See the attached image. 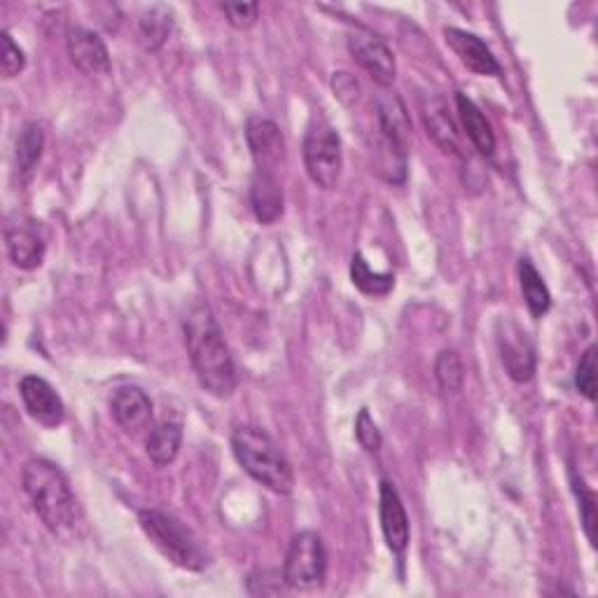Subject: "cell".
<instances>
[{
    "instance_id": "obj_20",
    "label": "cell",
    "mask_w": 598,
    "mask_h": 598,
    "mask_svg": "<svg viewBox=\"0 0 598 598\" xmlns=\"http://www.w3.org/2000/svg\"><path fill=\"white\" fill-rule=\"evenodd\" d=\"M180 444H182V426L178 421L166 419L147 430L145 452H147L150 461L157 465V468H164V465L176 461V456L180 452Z\"/></svg>"
},
{
    "instance_id": "obj_15",
    "label": "cell",
    "mask_w": 598,
    "mask_h": 598,
    "mask_svg": "<svg viewBox=\"0 0 598 598\" xmlns=\"http://www.w3.org/2000/svg\"><path fill=\"white\" fill-rule=\"evenodd\" d=\"M246 139L248 145H251V155L255 159L258 171L274 174L280 162L286 159V141L276 122L251 118L246 127Z\"/></svg>"
},
{
    "instance_id": "obj_25",
    "label": "cell",
    "mask_w": 598,
    "mask_h": 598,
    "mask_svg": "<svg viewBox=\"0 0 598 598\" xmlns=\"http://www.w3.org/2000/svg\"><path fill=\"white\" fill-rule=\"evenodd\" d=\"M435 379H438V386L444 395H454L461 391L463 386V362L458 358L456 351H452V348H446V351H442L435 360Z\"/></svg>"
},
{
    "instance_id": "obj_3",
    "label": "cell",
    "mask_w": 598,
    "mask_h": 598,
    "mask_svg": "<svg viewBox=\"0 0 598 598\" xmlns=\"http://www.w3.org/2000/svg\"><path fill=\"white\" fill-rule=\"evenodd\" d=\"M231 452L237 463L258 485L274 493L288 495L295 487V475L280 446L258 426H239L231 435Z\"/></svg>"
},
{
    "instance_id": "obj_26",
    "label": "cell",
    "mask_w": 598,
    "mask_h": 598,
    "mask_svg": "<svg viewBox=\"0 0 598 598\" xmlns=\"http://www.w3.org/2000/svg\"><path fill=\"white\" fill-rule=\"evenodd\" d=\"M573 491L577 495L579 512H583L585 534H587L591 547H596V495H594V491L587 489L583 477H577L575 473H573Z\"/></svg>"
},
{
    "instance_id": "obj_6",
    "label": "cell",
    "mask_w": 598,
    "mask_h": 598,
    "mask_svg": "<svg viewBox=\"0 0 598 598\" xmlns=\"http://www.w3.org/2000/svg\"><path fill=\"white\" fill-rule=\"evenodd\" d=\"M327 575V554L323 538L315 530H299L288 545L284 579L290 589L313 591L323 587Z\"/></svg>"
},
{
    "instance_id": "obj_29",
    "label": "cell",
    "mask_w": 598,
    "mask_h": 598,
    "mask_svg": "<svg viewBox=\"0 0 598 598\" xmlns=\"http://www.w3.org/2000/svg\"><path fill=\"white\" fill-rule=\"evenodd\" d=\"M356 440L358 444L364 448L368 454H376L381 448V430L379 426L372 421L370 411L368 409H360L358 411V419H356Z\"/></svg>"
},
{
    "instance_id": "obj_8",
    "label": "cell",
    "mask_w": 598,
    "mask_h": 598,
    "mask_svg": "<svg viewBox=\"0 0 598 598\" xmlns=\"http://www.w3.org/2000/svg\"><path fill=\"white\" fill-rule=\"evenodd\" d=\"M498 348L512 381H530L536 374V346L526 332L512 321H501L498 325Z\"/></svg>"
},
{
    "instance_id": "obj_9",
    "label": "cell",
    "mask_w": 598,
    "mask_h": 598,
    "mask_svg": "<svg viewBox=\"0 0 598 598\" xmlns=\"http://www.w3.org/2000/svg\"><path fill=\"white\" fill-rule=\"evenodd\" d=\"M379 519L388 550L403 557L409 545V517L400 493H397L395 485L388 479H381L379 487Z\"/></svg>"
},
{
    "instance_id": "obj_2",
    "label": "cell",
    "mask_w": 598,
    "mask_h": 598,
    "mask_svg": "<svg viewBox=\"0 0 598 598\" xmlns=\"http://www.w3.org/2000/svg\"><path fill=\"white\" fill-rule=\"evenodd\" d=\"M22 485L33 512L38 514L49 534L69 536L75 528L77 503L71 481L59 465L47 458H31L24 465Z\"/></svg>"
},
{
    "instance_id": "obj_12",
    "label": "cell",
    "mask_w": 598,
    "mask_h": 598,
    "mask_svg": "<svg viewBox=\"0 0 598 598\" xmlns=\"http://www.w3.org/2000/svg\"><path fill=\"white\" fill-rule=\"evenodd\" d=\"M65 52L80 73L89 77H104L110 73V55L106 43L94 31L75 26L65 36Z\"/></svg>"
},
{
    "instance_id": "obj_22",
    "label": "cell",
    "mask_w": 598,
    "mask_h": 598,
    "mask_svg": "<svg viewBox=\"0 0 598 598\" xmlns=\"http://www.w3.org/2000/svg\"><path fill=\"white\" fill-rule=\"evenodd\" d=\"M519 286L528 311L534 313L536 319H542V315L552 309V295L545 284V278L528 258L519 260Z\"/></svg>"
},
{
    "instance_id": "obj_14",
    "label": "cell",
    "mask_w": 598,
    "mask_h": 598,
    "mask_svg": "<svg viewBox=\"0 0 598 598\" xmlns=\"http://www.w3.org/2000/svg\"><path fill=\"white\" fill-rule=\"evenodd\" d=\"M374 108H376L379 136L386 143H391L393 147L407 153L409 139H411V120L400 94H395L391 89H381L374 98Z\"/></svg>"
},
{
    "instance_id": "obj_16",
    "label": "cell",
    "mask_w": 598,
    "mask_h": 598,
    "mask_svg": "<svg viewBox=\"0 0 598 598\" xmlns=\"http://www.w3.org/2000/svg\"><path fill=\"white\" fill-rule=\"evenodd\" d=\"M444 40L454 49L456 57L468 65V69L477 75H498L501 73V63L495 61L493 52L487 47V43L477 38L475 33L461 31V28H444Z\"/></svg>"
},
{
    "instance_id": "obj_5",
    "label": "cell",
    "mask_w": 598,
    "mask_h": 598,
    "mask_svg": "<svg viewBox=\"0 0 598 598\" xmlns=\"http://www.w3.org/2000/svg\"><path fill=\"white\" fill-rule=\"evenodd\" d=\"M302 157H304V169L313 186H319L321 190L337 188V182L342 178L344 157H342V141L335 127L325 120L313 122L304 136Z\"/></svg>"
},
{
    "instance_id": "obj_17",
    "label": "cell",
    "mask_w": 598,
    "mask_h": 598,
    "mask_svg": "<svg viewBox=\"0 0 598 598\" xmlns=\"http://www.w3.org/2000/svg\"><path fill=\"white\" fill-rule=\"evenodd\" d=\"M251 206L262 225H274L284 215V190L274 174L255 171L251 180Z\"/></svg>"
},
{
    "instance_id": "obj_1",
    "label": "cell",
    "mask_w": 598,
    "mask_h": 598,
    "mask_svg": "<svg viewBox=\"0 0 598 598\" xmlns=\"http://www.w3.org/2000/svg\"><path fill=\"white\" fill-rule=\"evenodd\" d=\"M182 335L199 384L215 397H229L239 386L235 358L223 337V330L206 304H196L182 321Z\"/></svg>"
},
{
    "instance_id": "obj_19",
    "label": "cell",
    "mask_w": 598,
    "mask_h": 598,
    "mask_svg": "<svg viewBox=\"0 0 598 598\" xmlns=\"http://www.w3.org/2000/svg\"><path fill=\"white\" fill-rule=\"evenodd\" d=\"M423 124L428 129V136L433 139L444 153L461 155L458 150V131L452 120V115L446 110V104L442 98L433 96L423 104Z\"/></svg>"
},
{
    "instance_id": "obj_24",
    "label": "cell",
    "mask_w": 598,
    "mask_h": 598,
    "mask_svg": "<svg viewBox=\"0 0 598 598\" xmlns=\"http://www.w3.org/2000/svg\"><path fill=\"white\" fill-rule=\"evenodd\" d=\"M351 280H354V286L360 292L372 295V297L388 295L393 290V286H395L393 274L372 272L370 262L362 258V253H356L354 260H351Z\"/></svg>"
},
{
    "instance_id": "obj_23",
    "label": "cell",
    "mask_w": 598,
    "mask_h": 598,
    "mask_svg": "<svg viewBox=\"0 0 598 598\" xmlns=\"http://www.w3.org/2000/svg\"><path fill=\"white\" fill-rule=\"evenodd\" d=\"M174 31V14L162 5L147 10L139 22V40L145 52H157Z\"/></svg>"
},
{
    "instance_id": "obj_32",
    "label": "cell",
    "mask_w": 598,
    "mask_h": 598,
    "mask_svg": "<svg viewBox=\"0 0 598 598\" xmlns=\"http://www.w3.org/2000/svg\"><path fill=\"white\" fill-rule=\"evenodd\" d=\"M332 89H335V96L346 106L358 101V96H360L358 80L348 73H335V77H332Z\"/></svg>"
},
{
    "instance_id": "obj_27",
    "label": "cell",
    "mask_w": 598,
    "mask_h": 598,
    "mask_svg": "<svg viewBox=\"0 0 598 598\" xmlns=\"http://www.w3.org/2000/svg\"><path fill=\"white\" fill-rule=\"evenodd\" d=\"M0 45H3V52H0V73H3L5 80H12L24 71L26 57L22 52V47L12 40L8 31L0 33Z\"/></svg>"
},
{
    "instance_id": "obj_11",
    "label": "cell",
    "mask_w": 598,
    "mask_h": 598,
    "mask_svg": "<svg viewBox=\"0 0 598 598\" xmlns=\"http://www.w3.org/2000/svg\"><path fill=\"white\" fill-rule=\"evenodd\" d=\"M20 395L26 411L45 428H59L65 419V405L43 376L26 374L20 381Z\"/></svg>"
},
{
    "instance_id": "obj_4",
    "label": "cell",
    "mask_w": 598,
    "mask_h": 598,
    "mask_svg": "<svg viewBox=\"0 0 598 598\" xmlns=\"http://www.w3.org/2000/svg\"><path fill=\"white\" fill-rule=\"evenodd\" d=\"M139 524L147 540L153 542L162 552V557L169 559L174 566L192 573H199L208 566V557L202 550V545H199V540L186 526L169 517V514H164L159 510H141Z\"/></svg>"
},
{
    "instance_id": "obj_7",
    "label": "cell",
    "mask_w": 598,
    "mask_h": 598,
    "mask_svg": "<svg viewBox=\"0 0 598 598\" xmlns=\"http://www.w3.org/2000/svg\"><path fill=\"white\" fill-rule=\"evenodd\" d=\"M348 52L360 63L362 71L376 82L381 89H388L395 82V57L391 47L368 28H358L348 36Z\"/></svg>"
},
{
    "instance_id": "obj_31",
    "label": "cell",
    "mask_w": 598,
    "mask_h": 598,
    "mask_svg": "<svg viewBox=\"0 0 598 598\" xmlns=\"http://www.w3.org/2000/svg\"><path fill=\"white\" fill-rule=\"evenodd\" d=\"M246 587H248V594L260 596V594H280L288 585L284 575L276 571H255L246 579Z\"/></svg>"
},
{
    "instance_id": "obj_28",
    "label": "cell",
    "mask_w": 598,
    "mask_h": 598,
    "mask_svg": "<svg viewBox=\"0 0 598 598\" xmlns=\"http://www.w3.org/2000/svg\"><path fill=\"white\" fill-rule=\"evenodd\" d=\"M575 386L589 403L596 400V346H589L577 362L575 370Z\"/></svg>"
},
{
    "instance_id": "obj_18",
    "label": "cell",
    "mask_w": 598,
    "mask_h": 598,
    "mask_svg": "<svg viewBox=\"0 0 598 598\" xmlns=\"http://www.w3.org/2000/svg\"><path fill=\"white\" fill-rule=\"evenodd\" d=\"M456 108H458L461 124L465 129V136L470 139V143L475 145L479 155L491 157L495 153V134L489 120L485 118V112L477 108V104L470 96H465L461 92L456 94Z\"/></svg>"
},
{
    "instance_id": "obj_30",
    "label": "cell",
    "mask_w": 598,
    "mask_h": 598,
    "mask_svg": "<svg viewBox=\"0 0 598 598\" xmlns=\"http://www.w3.org/2000/svg\"><path fill=\"white\" fill-rule=\"evenodd\" d=\"M229 26H235L239 31L253 28L260 20V5L258 3H223L220 5Z\"/></svg>"
},
{
    "instance_id": "obj_10",
    "label": "cell",
    "mask_w": 598,
    "mask_h": 598,
    "mask_svg": "<svg viewBox=\"0 0 598 598\" xmlns=\"http://www.w3.org/2000/svg\"><path fill=\"white\" fill-rule=\"evenodd\" d=\"M5 243H8V255L16 270L31 272L43 264L45 258V239L36 223L26 218H10L5 223Z\"/></svg>"
},
{
    "instance_id": "obj_21",
    "label": "cell",
    "mask_w": 598,
    "mask_h": 598,
    "mask_svg": "<svg viewBox=\"0 0 598 598\" xmlns=\"http://www.w3.org/2000/svg\"><path fill=\"white\" fill-rule=\"evenodd\" d=\"M45 150V131L40 124L28 122L22 127L20 136H16V150H14V162H16V174H20V182H26L36 174L38 164L43 159Z\"/></svg>"
},
{
    "instance_id": "obj_13",
    "label": "cell",
    "mask_w": 598,
    "mask_h": 598,
    "mask_svg": "<svg viewBox=\"0 0 598 598\" xmlns=\"http://www.w3.org/2000/svg\"><path fill=\"white\" fill-rule=\"evenodd\" d=\"M110 414L127 435H141L153 421V403L143 388L127 384L112 391Z\"/></svg>"
}]
</instances>
